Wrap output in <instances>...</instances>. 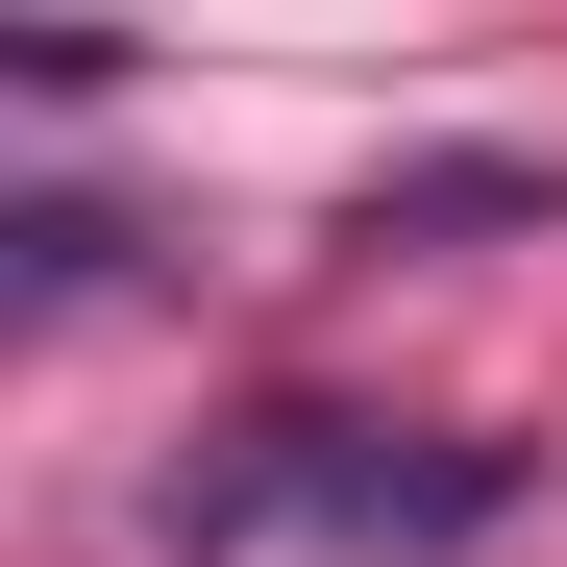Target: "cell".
<instances>
[{"mask_svg": "<svg viewBox=\"0 0 567 567\" xmlns=\"http://www.w3.org/2000/svg\"><path fill=\"white\" fill-rule=\"evenodd\" d=\"M494 494H518L494 444H370V420H271V444L223 468V494H173V543H271V518H297V543H370V567H395V543H468Z\"/></svg>", "mask_w": 567, "mask_h": 567, "instance_id": "cell-1", "label": "cell"}]
</instances>
